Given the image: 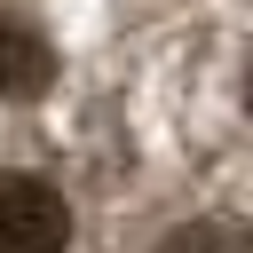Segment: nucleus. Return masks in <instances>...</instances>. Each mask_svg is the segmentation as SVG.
Instances as JSON below:
<instances>
[{"label":"nucleus","instance_id":"f257e3e1","mask_svg":"<svg viewBox=\"0 0 253 253\" xmlns=\"http://www.w3.org/2000/svg\"><path fill=\"white\" fill-rule=\"evenodd\" d=\"M71 245V206L40 174H0V253H63Z\"/></svg>","mask_w":253,"mask_h":253},{"label":"nucleus","instance_id":"f03ea898","mask_svg":"<svg viewBox=\"0 0 253 253\" xmlns=\"http://www.w3.org/2000/svg\"><path fill=\"white\" fill-rule=\"evenodd\" d=\"M47 79H55L47 32L32 16H0V95L8 103H32V95H47Z\"/></svg>","mask_w":253,"mask_h":253},{"label":"nucleus","instance_id":"7ed1b4c3","mask_svg":"<svg viewBox=\"0 0 253 253\" xmlns=\"http://www.w3.org/2000/svg\"><path fill=\"white\" fill-rule=\"evenodd\" d=\"M158 253H245V237H237L229 221H190V229H174Z\"/></svg>","mask_w":253,"mask_h":253},{"label":"nucleus","instance_id":"20e7f679","mask_svg":"<svg viewBox=\"0 0 253 253\" xmlns=\"http://www.w3.org/2000/svg\"><path fill=\"white\" fill-rule=\"evenodd\" d=\"M245 103H253V79H245Z\"/></svg>","mask_w":253,"mask_h":253}]
</instances>
